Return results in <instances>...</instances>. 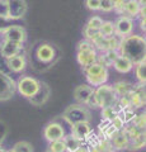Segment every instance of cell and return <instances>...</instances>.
Wrapping results in <instances>:
<instances>
[{
  "mask_svg": "<svg viewBox=\"0 0 146 152\" xmlns=\"http://www.w3.org/2000/svg\"><path fill=\"white\" fill-rule=\"evenodd\" d=\"M120 56L128 58L135 65L145 61L146 57V41L145 37L139 34H130L125 38H121L118 48Z\"/></svg>",
  "mask_w": 146,
  "mask_h": 152,
  "instance_id": "obj_1",
  "label": "cell"
},
{
  "mask_svg": "<svg viewBox=\"0 0 146 152\" xmlns=\"http://www.w3.org/2000/svg\"><path fill=\"white\" fill-rule=\"evenodd\" d=\"M62 118L66 121L70 126H75L78 123H90L92 121V113L89 108L85 105H80V104H71L69 105L62 113Z\"/></svg>",
  "mask_w": 146,
  "mask_h": 152,
  "instance_id": "obj_2",
  "label": "cell"
},
{
  "mask_svg": "<svg viewBox=\"0 0 146 152\" xmlns=\"http://www.w3.org/2000/svg\"><path fill=\"white\" fill-rule=\"evenodd\" d=\"M84 74H85V77L89 83L88 85L92 86L93 89H94V86L98 88V86H101V85L107 84L108 77H109L108 69L103 67V66L99 65L98 62L88 66L87 69H84Z\"/></svg>",
  "mask_w": 146,
  "mask_h": 152,
  "instance_id": "obj_3",
  "label": "cell"
},
{
  "mask_svg": "<svg viewBox=\"0 0 146 152\" xmlns=\"http://www.w3.org/2000/svg\"><path fill=\"white\" fill-rule=\"evenodd\" d=\"M94 95H95L98 107L102 109L114 107V105H117V102H118V98H117L112 85H109V84L101 85V86H98L97 89H94Z\"/></svg>",
  "mask_w": 146,
  "mask_h": 152,
  "instance_id": "obj_4",
  "label": "cell"
},
{
  "mask_svg": "<svg viewBox=\"0 0 146 152\" xmlns=\"http://www.w3.org/2000/svg\"><path fill=\"white\" fill-rule=\"evenodd\" d=\"M34 61L40 65H54V62L57 58V51H56L55 46L51 43H40L34 50Z\"/></svg>",
  "mask_w": 146,
  "mask_h": 152,
  "instance_id": "obj_5",
  "label": "cell"
},
{
  "mask_svg": "<svg viewBox=\"0 0 146 152\" xmlns=\"http://www.w3.org/2000/svg\"><path fill=\"white\" fill-rule=\"evenodd\" d=\"M40 80H37L32 76H21L18 79V81L15 83L17 85V91L22 96H24L26 99H31L33 95L38 91L40 89Z\"/></svg>",
  "mask_w": 146,
  "mask_h": 152,
  "instance_id": "obj_6",
  "label": "cell"
},
{
  "mask_svg": "<svg viewBox=\"0 0 146 152\" xmlns=\"http://www.w3.org/2000/svg\"><path fill=\"white\" fill-rule=\"evenodd\" d=\"M17 85L12 76L0 71V102H7L15 95Z\"/></svg>",
  "mask_w": 146,
  "mask_h": 152,
  "instance_id": "obj_7",
  "label": "cell"
},
{
  "mask_svg": "<svg viewBox=\"0 0 146 152\" xmlns=\"http://www.w3.org/2000/svg\"><path fill=\"white\" fill-rule=\"evenodd\" d=\"M3 41H10L23 45L27 41V31L22 26H8L1 29Z\"/></svg>",
  "mask_w": 146,
  "mask_h": 152,
  "instance_id": "obj_8",
  "label": "cell"
},
{
  "mask_svg": "<svg viewBox=\"0 0 146 152\" xmlns=\"http://www.w3.org/2000/svg\"><path fill=\"white\" fill-rule=\"evenodd\" d=\"M113 26H114V36L125 38L127 36L132 34L134 19L128 18L127 15H121L114 23H113Z\"/></svg>",
  "mask_w": 146,
  "mask_h": 152,
  "instance_id": "obj_9",
  "label": "cell"
},
{
  "mask_svg": "<svg viewBox=\"0 0 146 152\" xmlns=\"http://www.w3.org/2000/svg\"><path fill=\"white\" fill-rule=\"evenodd\" d=\"M43 137L51 143L55 141L64 140L65 137V129L62 124H60L57 122H50L47 123L46 127L43 128Z\"/></svg>",
  "mask_w": 146,
  "mask_h": 152,
  "instance_id": "obj_10",
  "label": "cell"
},
{
  "mask_svg": "<svg viewBox=\"0 0 146 152\" xmlns=\"http://www.w3.org/2000/svg\"><path fill=\"white\" fill-rule=\"evenodd\" d=\"M9 5V19L24 18L28 10V5L24 0H8Z\"/></svg>",
  "mask_w": 146,
  "mask_h": 152,
  "instance_id": "obj_11",
  "label": "cell"
},
{
  "mask_svg": "<svg viewBox=\"0 0 146 152\" xmlns=\"http://www.w3.org/2000/svg\"><path fill=\"white\" fill-rule=\"evenodd\" d=\"M50 96H51V88L48 86V84L41 81L38 91H37L31 99H28V100H29V103L33 107H42L43 104L47 103Z\"/></svg>",
  "mask_w": 146,
  "mask_h": 152,
  "instance_id": "obj_12",
  "label": "cell"
},
{
  "mask_svg": "<svg viewBox=\"0 0 146 152\" xmlns=\"http://www.w3.org/2000/svg\"><path fill=\"white\" fill-rule=\"evenodd\" d=\"M22 51H23V45L21 43H14V42H10V41H3L1 45H0V55L5 60L21 55Z\"/></svg>",
  "mask_w": 146,
  "mask_h": 152,
  "instance_id": "obj_13",
  "label": "cell"
},
{
  "mask_svg": "<svg viewBox=\"0 0 146 152\" xmlns=\"http://www.w3.org/2000/svg\"><path fill=\"white\" fill-rule=\"evenodd\" d=\"M94 93V89L92 86H89L88 84H81L74 89V99L76 100V104H80V105H85L89 96Z\"/></svg>",
  "mask_w": 146,
  "mask_h": 152,
  "instance_id": "obj_14",
  "label": "cell"
},
{
  "mask_svg": "<svg viewBox=\"0 0 146 152\" xmlns=\"http://www.w3.org/2000/svg\"><path fill=\"white\" fill-rule=\"evenodd\" d=\"M76 58L79 65L83 69H87L88 66H90L93 64L97 62L98 58V52L95 50H90V51H80L76 53Z\"/></svg>",
  "mask_w": 146,
  "mask_h": 152,
  "instance_id": "obj_15",
  "label": "cell"
},
{
  "mask_svg": "<svg viewBox=\"0 0 146 152\" xmlns=\"http://www.w3.org/2000/svg\"><path fill=\"white\" fill-rule=\"evenodd\" d=\"M7 66L9 67V70L13 71V72H22V71L26 70V66H27V58H26V55H18V56H14L12 58H8L7 60Z\"/></svg>",
  "mask_w": 146,
  "mask_h": 152,
  "instance_id": "obj_16",
  "label": "cell"
},
{
  "mask_svg": "<svg viewBox=\"0 0 146 152\" xmlns=\"http://www.w3.org/2000/svg\"><path fill=\"white\" fill-rule=\"evenodd\" d=\"M71 134H74L76 138L79 140H87L89 136L93 133V129L90 127V123H87V122H83V123H78L71 127Z\"/></svg>",
  "mask_w": 146,
  "mask_h": 152,
  "instance_id": "obj_17",
  "label": "cell"
},
{
  "mask_svg": "<svg viewBox=\"0 0 146 152\" xmlns=\"http://www.w3.org/2000/svg\"><path fill=\"white\" fill-rule=\"evenodd\" d=\"M113 67H114L121 74H127V72H130V71L134 69V64L131 62L128 58H126V57L118 56L117 57V60L113 62Z\"/></svg>",
  "mask_w": 146,
  "mask_h": 152,
  "instance_id": "obj_18",
  "label": "cell"
},
{
  "mask_svg": "<svg viewBox=\"0 0 146 152\" xmlns=\"http://www.w3.org/2000/svg\"><path fill=\"white\" fill-rule=\"evenodd\" d=\"M128 138L123 134V132L120 131L117 134L113 137L111 140V143H112V147L114 150H127L128 147Z\"/></svg>",
  "mask_w": 146,
  "mask_h": 152,
  "instance_id": "obj_19",
  "label": "cell"
},
{
  "mask_svg": "<svg viewBox=\"0 0 146 152\" xmlns=\"http://www.w3.org/2000/svg\"><path fill=\"white\" fill-rule=\"evenodd\" d=\"M140 1L137 0H130V1H126V5H125V14H127L128 18H135V17H139V13H140Z\"/></svg>",
  "mask_w": 146,
  "mask_h": 152,
  "instance_id": "obj_20",
  "label": "cell"
},
{
  "mask_svg": "<svg viewBox=\"0 0 146 152\" xmlns=\"http://www.w3.org/2000/svg\"><path fill=\"white\" fill-rule=\"evenodd\" d=\"M113 90H114V93L117 95V98H121L123 96V95H127L132 91V85L126 83V81H118L114 85H112Z\"/></svg>",
  "mask_w": 146,
  "mask_h": 152,
  "instance_id": "obj_21",
  "label": "cell"
},
{
  "mask_svg": "<svg viewBox=\"0 0 146 152\" xmlns=\"http://www.w3.org/2000/svg\"><path fill=\"white\" fill-rule=\"evenodd\" d=\"M64 143L66 146V151L69 152H74L75 150H78L80 146L83 145V141L76 138L74 134H69L64 137Z\"/></svg>",
  "mask_w": 146,
  "mask_h": 152,
  "instance_id": "obj_22",
  "label": "cell"
},
{
  "mask_svg": "<svg viewBox=\"0 0 146 152\" xmlns=\"http://www.w3.org/2000/svg\"><path fill=\"white\" fill-rule=\"evenodd\" d=\"M145 143H146V137H145V133L142 134H140L139 137H136V138L131 140L128 142V147H127V150L128 151H137V150H141L145 147Z\"/></svg>",
  "mask_w": 146,
  "mask_h": 152,
  "instance_id": "obj_23",
  "label": "cell"
},
{
  "mask_svg": "<svg viewBox=\"0 0 146 152\" xmlns=\"http://www.w3.org/2000/svg\"><path fill=\"white\" fill-rule=\"evenodd\" d=\"M122 132H123V134L128 138V141L136 138V137H139L140 134H142V133H145V131H141L137 127H135L134 124H126L123 127V129H122Z\"/></svg>",
  "mask_w": 146,
  "mask_h": 152,
  "instance_id": "obj_24",
  "label": "cell"
},
{
  "mask_svg": "<svg viewBox=\"0 0 146 152\" xmlns=\"http://www.w3.org/2000/svg\"><path fill=\"white\" fill-rule=\"evenodd\" d=\"M135 72H136V77L139 80V84L145 85V83H146V64H145V61H141L140 64L135 65Z\"/></svg>",
  "mask_w": 146,
  "mask_h": 152,
  "instance_id": "obj_25",
  "label": "cell"
},
{
  "mask_svg": "<svg viewBox=\"0 0 146 152\" xmlns=\"http://www.w3.org/2000/svg\"><path fill=\"white\" fill-rule=\"evenodd\" d=\"M99 33L102 37L104 38H109L112 36H114V26H113V22H103V26L101 27Z\"/></svg>",
  "mask_w": 146,
  "mask_h": 152,
  "instance_id": "obj_26",
  "label": "cell"
},
{
  "mask_svg": "<svg viewBox=\"0 0 146 152\" xmlns=\"http://www.w3.org/2000/svg\"><path fill=\"white\" fill-rule=\"evenodd\" d=\"M130 98H131V108L132 109L134 108L139 109V108H142L145 105V96H142V95H139L135 91H131Z\"/></svg>",
  "mask_w": 146,
  "mask_h": 152,
  "instance_id": "obj_27",
  "label": "cell"
},
{
  "mask_svg": "<svg viewBox=\"0 0 146 152\" xmlns=\"http://www.w3.org/2000/svg\"><path fill=\"white\" fill-rule=\"evenodd\" d=\"M10 150L13 152H33V146L27 141H19V142H17Z\"/></svg>",
  "mask_w": 146,
  "mask_h": 152,
  "instance_id": "obj_28",
  "label": "cell"
},
{
  "mask_svg": "<svg viewBox=\"0 0 146 152\" xmlns=\"http://www.w3.org/2000/svg\"><path fill=\"white\" fill-rule=\"evenodd\" d=\"M83 33H84V36H85V38H87V41H89L92 45H93V42L95 39H98L99 37H102L99 31H94V29H92V28H89L87 26H85V28H84Z\"/></svg>",
  "mask_w": 146,
  "mask_h": 152,
  "instance_id": "obj_29",
  "label": "cell"
},
{
  "mask_svg": "<svg viewBox=\"0 0 146 152\" xmlns=\"http://www.w3.org/2000/svg\"><path fill=\"white\" fill-rule=\"evenodd\" d=\"M94 147H95V148L99 151V152H107V151H109V150H113L111 141L107 140V138H99Z\"/></svg>",
  "mask_w": 146,
  "mask_h": 152,
  "instance_id": "obj_30",
  "label": "cell"
},
{
  "mask_svg": "<svg viewBox=\"0 0 146 152\" xmlns=\"http://www.w3.org/2000/svg\"><path fill=\"white\" fill-rule=\"evenodd\" d=\"M48 152H66V146L64 143V140L51 142L48 145Z\"/></svg>",
  "mask_w": 146,
  "mask_h": 152,
  "instance_id": "obj_31",
  "label": "cell"
},
{
  "mask_svg": "<svg viewBox=\"0 0 146 152\" xmlns=\"http://www.w3.org/2000/svg\"><path fill=\"white\" fill-rule=\"evenodd\" d=\"M102 26H103V19L99 15H93L88 20V24H87V27L92 28V29H94V31H99Z\"/></svg>",
  "mask_w": 146,
  "mask_h": 152,
  "instance_id": "obj_32",
  "label": "cell"
},
{
  "mask_svg": "<svg viewBox=\"0 0 146 152\" xmlns=\"http://www.w3.org/2000/svg\"><path fill=\"white\" fill-rule=\"evenodd\" d=\"M132 124L135 127H137L139 129L145 131V124H146V114H145V112L140 113L139 115H135L134 121H132Z\"/></svg>",
  "mask_w": 146,
  "mask_h": 152,
  "instance_id": "obj_33",
  "label": "cell"
},
{
  "mask_svg": "<svg viewBox=\"0 0 146 152\" xmlns=\"http://www.w3.org/2000/svg\"><path fill=\"white\" fill-rule=\"evenodd\" d=\"M117 105H118V107L122 109V110H127V109H132V108H131V98H130V94L123 95V96L118 98Z\"/></svg>",
  "mask_w": 146,
  "mask_h": 152,
  "instance_id": "obj_34",
  "label": "cell"
},
{
  "mask_svg": "<svg viewBox=\"0 0 146 152\" xmlns=\"http://www.w3.org/2000/svg\"><path fill=\"white\" fill-rule=\"evenodd\" d=\"M107 43H108V51H118L121 39L117 36H112L107 38Z\"/></svg>",
  "mask_w": 146,
  "mask_h": 152,
  "instance_id": "obj_35",
  "label": "cell"
},
{
  "mask_svg": "<svg viewBox=\"0 0 146 152\" xmlns=\"http://www.w3.org/2000/svg\"><path fill=\"white\" fill-rule=\"evenodd\" d=\"M111 126L113 128H116L117 131H122L123 129V127L126 126L125 122H123V118H122L121 114H116L114 117H113V119L111 121Z\"/></svg>",
  "mask_w": 146,
  "mask_h": 152,
  "instance_id": "obj_36",
  "label": "cell"
},
{
  "mask_svg": "<svg viewBox=\"0 0 146 152\" xmlns=\"http://www.w3.org/2000/svg\"><path fill=\"white\" fill-rule=\"evenodd\" d=\"M0 19L9 20V5H8V0H0Z\"/></svg>",
  "mask_w": 146,
  "mask_h": 152,
  "instance_id": "obj_37",
  "label": "cell"
},
{
  "mask_svg": "<svg viewBox=\"0 0 146 152\" xmlns=\"http://www.w3.org/2000/svg\"><path fill=\"white\" fill-rule=\"evenodd\" d=\"M102 118L103 121H112L113 117L116 115V112H114V108L113 107H109V108H103L102 109Z\"/></svg>",
  "mask_w": 146,
  "mask_h": 152,
  "instance_id": "obj_38",
  "label": "cell"
},
{
  "mask_svg": "<svg viewBox=\"0 0 146 152\" xmlns=\"http://www.w3.org/2000/svg\"><path fill=\"white\" fill-rule=\"evenodd\" d=\"M123 113V115H122V118H123V122H125V124H131L134 121V118H135V112H134V109H127V110H123L122 112Z\"/></svg>",
  "mask_w": 146,
  "mask_h": 152,
  "instance_id": "obj_39",
  "label": "cell"
},
{
  "mask_svg": "<svg viewBox=\"0 0 146 152\" xmlns=\"http://www.w3.org/2000/svg\"><path fill=\"white\" fill-rule=\"evenodd\" d=\"M90 50H95V48H94V46L87 39L80 41L78 43V52H80V51H90Z\"/></svg>",
  "mask_w": 146,
  "mask_h": 152,
  "instance_id": "obj_40",
  "label": "cell"
},
{
  "mask_svg": "<svg viewBox=\"0 0 146 152\" xmlns=\"http://www.w3.org/2000/svg\"><path fill=\"white\" fill-rule=\"evenodd\" d=\"M125 5H126V1H123V0L113 1V9L118 14H123V15H125Z\"/></svg>",
  "mask_w": 146,
  "mask_h": 152,
  "instance_id": "obj_41",
  "label": "cell"
},
{
  "mask_svg": "<svg viewBox=\"0 0 146 152\" xmlns=\"http://www.w3.org/2000/svg\"><path fill=\"white\" fill-rule=\"evenodd\" d=\"M106 13H109L113 10V1L112 0H101V9Z\"/></svg>",
  "mask_w": 146,
  "mask_h": 152,
  "instance_id": "obj_42",
  "label": "cell"
},
{
  "mask_svg": "<svg viewBox=\"0 0 146 152\" xmlns=\"http://www.w3.org/2000/svg\"><path fill=\"white\" fill-rule=\"evenodd\" d=\"M85 5L90 10H99L101 9V0H87Z\"/></svg>",
  "mask_w": 146,
  "mask_h": 152,
  "instance_id": "obj_43",
  "label": "cell"
},
{
  "mask_svg": "<svg viewBox=\"0 0 146 152\" xmlns=\"http://www.w3.org/2000/svg\"><path fill=\"white\" fill-rule=\"evenodd\" d=\"M85 107H89V108H99L98 107V103H97V99H95V95H94V93L89 96V99H88V102H87V104H85Z\"/></svg>",
  "mask_w": 146,
  "mask_h": 152,
  "instance_id": "obj_44",
  "label": "cell"
},
{
  "mask_svg": "<svg viewBox=\"0 0 146 152\" xmlns=\"http://www.w3.org/2000/svg\"><path fill=\"white\" fill-rule=\"evenodd\" d=\"M109 126H111V122H109V121H102V122H101V124L98 126V127H99L101 132L103 133V132H104V131H106V129H107V128L109 127Z\"/></svg>",
  "mask_w": 146,
  "mask_h": 152,
  "instance_id": "obj_45",
  "label": "cell"
},
{
  "mask_svg": "<svg viewBox=\"0 0 146 152\" xmlns=\"http://www.w3.org/2000/svg\"><path fill=\"white\" fill-rule=\"evenodd\" d=\"M74 152H89V147L85 146V145H81L78 150H75Z\"/></svg>",
  "mask_w": 146,
  "mask_h": 152,
  "instance_id": "obj_46",
  "label": "cell"
},
{
  "mask_svg": "<svg viewBox=\"0 0 146 152\" xmlns=\"http://www.w3.org/2000/svg\"><path fill=\"white\" fill-rule=\"evenodd\" d=\"M140 26H141V29H142L144 32H145V19H140Z\"/></svg>",
  "mask_w": 146,
  "mask_h": 152,
  "instance_id": "obj_47",
  "label": "cell"
},
{
  "mask_svg": "<svg viewBox=\"0 0 146 152\" xmlns=\"http://www.w3.org/2000/svg\"><path fill=\"white\" fill-rule=\"evenodd\" d=\"M0 152H7V150L4 148V147L1 146V143H0Z\"/></svg>",
  "mask_w": 146,
  "mask_h": 152,
  "instance_id": "obj_48",
  "label": "cell"
},
{
  "mask_svg": "<svg viewBox=\"0 0 146 152\" xmlns=\"http://www.w3.org/2000/svg\"><path fill=\"white\" fill-rule=\"evenodd\" d=\"M107 152H116L114 150H109V151H107Z\"/></svg>",
  "mask_w": 146,
  "mask_h": 152,
  "instance_id": "obj_49",
  "label": "cell"
},
{
  "mask_svg": "<svg viewBox=\"0 0 146 152\" xmlns=\"http://www.w3.org/2000/svg\"><path fill=\"white\" fill-rule=\"evenodd\" d=\"M7 152H13V151H12V150H8V151H7Z\"/></svg>",
  "mask_w": 146,
  "mask_h": 152,
  "instance_id": "obj_50",
  "label": "cell"
},
{
  "mask_svg": "<svg viewBox=\"0 0 146 152\" xmlns=\"http://www.w3.org/2000/svg\"><path fill=\"white\" fill-rule=\"evenodd\" d=\"M46 152H48V151H46Z\"/></svg>",
  "mask_w": 146,
  "mask_h": 152,
  "instance_id": "obj_51",
  "label": "cell"
}]
</instances>
